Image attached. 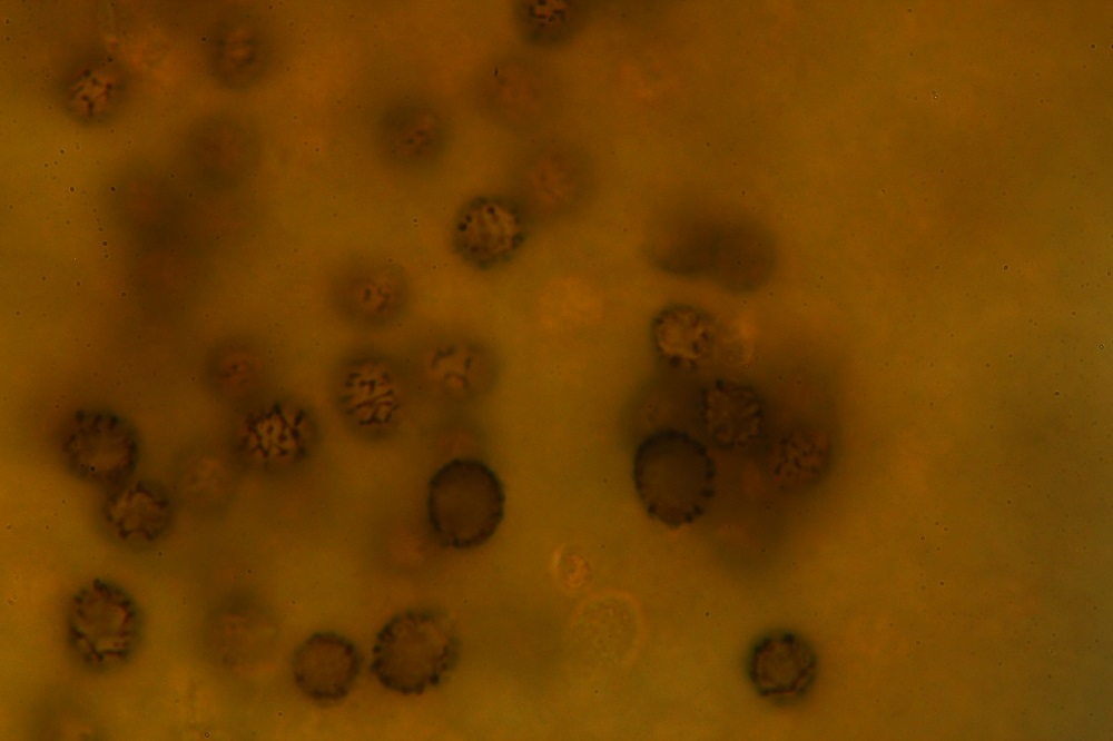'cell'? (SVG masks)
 <instances>
[{
    "instance_id": "cell-1",
    "label": "cell",
    "mask_w": 1113,
    "mask_h": 741,
    "mask_svg": "<svg viewBox=\"0 0 1113 741\" xmlns=\"http://www.w3.org/2000/svg\"><path fill=\"white\" fill-rule=\"evenodd\" d=\"M632 482L647 514L670 528L699 521L715 496L717 467L707 445L677 427H660L638 443Z\"/></svg>"
},
{
    "instance_id": "cell-2",
    "label": "cell",
    "mask_w": 1113,
    "mask_h": 741,
    "mask_svg": "<svg viewBox=\"0 0 1113 741\" xmlns=\"http://www.w3.org/2000/svg\"><path fill=\"white\" fill-rule=\"evenodd\" d=\"M328 391L342 426L370 445L396 437L416 398L403 357L368 345L342 354L331 370Z\"/></svg>"
},
{
    "instance_id": "cell-3",
    "label": "cell",
    "mask_w": 1113,
    "mask_h": 741,
    "mask_svg": "<svg viewBox=\"0 0 1113 741\" xmlns=\"http://www.w3.org/2000/svg\"><path fill=\"white\" fill-rule=\"evenodd\" d=\"M460 649L459 634L445 614L406 610L392 616L377 633L371 671L390 692L417 695L445 681L457 665Z\"/></svg>"
},
{
    "instance_id": "cell-4",
    "label": "cell",
    "mask_w": 1113,
    "mask_h": 741,
    "mask_svg": "<svg viewBox=\"0 0 1113 741\" xmlns=\"http://www.w3.org/2000/svg\"><path fill=\"white\" fill-rule=\"evenodd\" d=\"M505 491L498 473L476 457H453L431 475L426 516L444 547L466 551L492 539L504 518Z\"/></svg>"
},
{
    "instance_id": "cell-5",
    "label": "cell",
    "mask_w": 1113,
    "mask_h": 741,
    "mask_svg": "<svg viewBox=\"0 0 1113 741\" xmlns=\"http://www.w3.org/2000/svg\"><path fill=\"white\" fill-rule=\"evenodd\" d=\"M322 425L304 399L272 391L247 406L234 429V453L247 470L272 480L299 474L316 458Z\"/></svg>"
},
{
    "instance_id": "cell-6",
    "label": "cell",
    "mask_w": 1113,
    "mask_h": 741,
    "mask_svg": "<svg viewBox=\"0 0 1113 741\" xmlns=\"http://www.w3.org/2000/svg\"><path fill=\"white\" fill-rule=\"evenodd\" d=\"M415 397L455 406L484 393L495 374L486 348L464 336L439 333L414 342L403 357Z\"/></svg>"
},
{
    "instance_id": "cell-7",
    "label": "cell",
    "mask_w": 1113,
    "mask_h": 741,
    "mask_svg": "<svg viewBox=\"0 0 1113 741\" xmlns=\"http://www.w3.org/2000/svg\"><path fill=\"white\" fill-rule=\"evenodd\" d=\"M327 298L343 324L373 333L394 328L407 317L412 289L398 264L361 257L345 263L333 274Z\"/></svg>"
},
{
    "instance_id": "cell-8",
    "label": "cell",
    "mask_w": 1113,
    "mask_h": 741,
    "mask_svg": "<svg viewBox=\"0 0 1113 741\" xmlns=\"http://www.w3.org/2000/svg\"><path fill=\"white\" fill-rule=\"evenodd\" d=\"M60 456L76 477L97 485H119L139 460L137 431L121 415L100 408L76 411L62 425Z\"/></svg>"
},
{
    "instance_id": "cell-9",
    "label": "cell",
    "mask_w": 1113,
    "mask_h": 741,
    "mask_svg": "<svg viewBox=\"0 0 1113 741\" xmlns=\"http://www.w3.org/2000/svg\"><path fill=\"white\" fill-rule=\"evenodd\" d=\"M139 611L120 587L96 580L81 589L68 609L72 648L95 668L110 666L126 658L139 635Z\"/></svg>"
},
{
    "instance_id": "cell-10",
    "label": "cell",
    "mask_w": 1113,
    "mask_h": 741,
    "mask_svg": "<svg viewBox=\"0 0 1113 741\" xmlns=\"http://www.w3.org/2000/svg\"><path fill=\"white\" fill-rule=\"evenodd\" d=\"M518 197L529 219H554L572 211L588 194L591 168L574 145L559 139L532 147L515 172Z\"/></svg>"
},
{
    "instance_id": "cell-11",
    "label": "cell",
    "mask_w": 1113,
    "mask_h": 741,
    "mask_svg": "<svg viewBox=\"0 0 1113 741\" xmlns=\"http://www.w3.org/2000/svg\"><path fill=\"white\" fill-rule=\"evenodd\" d=\"M530 221L512 197H475L456 214L451 231L452 248L464 264L474 269H495L512 260L521 250L529 235Z\"/></svg>"
},
{
    "instance_id": "cell-12",
    "label": "cell",
    "mask_w": 1113,
    "mask_h": 741,
    "mask_svg": "<svg viewBox=\"0 0 1113 741\" xmlns=\"http://www.w3.org/2000/svg\"><path fill=\"white\" fill-rule=\"evenodd\" d=\"M818 655L801 633L777 628L756 638L745 659L752 690L777 705H791L812 690L818 675Z\"/></svg>"
},
{
    "instance_id": "cell-13",
    "label": "cell",
    "mask_w": 1113,
    "mask_h": 741,
    "mask_svg": "<svg viewBox=\"0 0 1113 741\" xmlns=\"http://www.w3.org/2000/svg\"><path fill=\"white\" fill-rule=\"evenodd\" d=\"M479 103L495 122L526 130L544 122L555 102L548 72L526 58H505L493 63L479 83Z\"/></svg>"
},
{
    "instance_id": "cell-14",
    "label": "cell",
    "mask_w": 1113,
    "mask_h": 741,
    "mask_svg": "<svg viewBox=\"0 0 1113 741\" xmlns=\"http://www.w3.org/2000/svg\"><path fill=\"white\" fill-rule=\"evenodd\" d=\"M374 139L382 157L403 170L435 164L449 140V124L431 101L402 98L388 105L375 125Z\"/></svg>"
},
{
    "instance_id": "cell-15",
    "label": "cell",
    "mask_w": 1113,
    "mask_h": 741,
    "mask_svg": "<svg viewBox=\"0 0 1113 741\" xmlns=\"http://www.w3.org/2000/svg\"><path fill=\"white\" fill-rule=\"evenodd\" d=\"M698 425L707 441L726 453H743L767 437V414L750 386L727 378L703 385L696 399Z\"/></svg>"
},
{
    "instance_id": "cell-16",
    "label": "cell",
    "mask_w": 1113,
    "mask_h": 741,
    "mask_svg": "<svg viewBox=\"0 0 1113 741\" xmlns=\"http://www.w3.org/2000/svg\"><path fill=\"white\" fill-rule=\"evenodd\" d=\"M361 668L357 645L335 631L311 634L295 649L290 660L295 685L317 703H334L346 698Z\"/></svg>"
},
{
    "instance_id": "cell-17",
    "label": "cell",
    "mask_w": 1113,
    "mask_h": 741,
    "mask_svg": "<svg viewBox=\"0 0 1113 741\" xmlns=\"http://www.w3.org/2000/svg\"><path fill=\"white\" fill-rule=\"evenodd\" d=\"M649 339L652 352L668 368L692 373L713 357L720 327L702 308L670 304L653 315Z\"/></svg>"
},
{
    "instance_id": "cell-18",
    "label": "cell",
    "mask_w": 1113,
    "mask_h": 741,
    "mask_svg": "<svg viewBox=\"0 0 1113 741\" xmlns=\"http://www.w3.org/2000/svg\"><path fill=\"white\" fill-rule=\"evenodd\" d=\"M764 442V471L779 492L799 493L811 487L830 464V437L817 426L790 424Z\"/></svg>"
},
{
    "instance_id": "cell-19",
    "label": "cell",
    "mask_w": 1113,
    "mask_h": 741,
    "mask_svg": "<svg viewBox=\"0 0 1113 741\" xmlns=\"http://www.w3.org/2000/svg\"><path fill=\"white\" fill-rule=\"evenodd\" d=\"M174 505L167 491L154 481L139 480L116 485L102 506L104 523L117 540L149 544L168 531Z\"/></svg>"
},
{
    "instance_id": "cell-20",
    "label": "cell",
    "mask_w": 1113,
    "mask_h": 741,
    "mask_svg": "<svg viewBox=\"0 0 1113 741\" xmlns=\"http://www.w3.org/2000/svg\"><path fill=\"white\" fill-rule=\"evenodd\" d=\"M512 18L523 42L538 49H553L583 30L590 6L585 1L522 0L514 2Z\"/></svg>"
}]
</instances>
